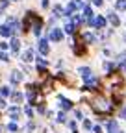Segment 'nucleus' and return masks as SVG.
<instances>
[{
    "instance_id": "f257e3e1",
    "label": "nucleus",
    "mask_w": 126,
    "mask_h": 133,
    "mask_svg": "<svg viewBox=\"0 0 126 133\" xmlns=\"http://www.w3.org/2000/svg\"><path fill=\"white\" fill-rule=\"evenodd\" d=\"M48 41L50 43H61L63 41V37H65V33H63V30L61 28H58V26H54V28H50V31H48Z\"/></svg>"
},
{
    "instance_id": "f03ea898",
    "label": "nucleus",
    "mask_w": 126,
    "mask_h": 133,
    "mask_svg": "<svg viewBox=\"0 0 126 133\" xmlns=\"http://www.w3.org/2000/svg\"><path fill=\"white\" fill-rule=\"evenodd\" d=\"M37 44H39L37 50H39V54L43 57H46V56L50 54V41H48V37H39V43Z\"/></svg>"
},
{
    "instance_id": "7ed1b4c3",
    "label": "nucleus",
    "mask_w": 126,
    "mask_h": 133,
    "mask_svg": "<svg viewBox=\"0 0 126 133\" xmlns=\"http://www.w3.org/2000/svg\"><path fill=\"white\" fill-rule=\"evenodd\" d=\"M106 24H108V21H106L104 15H97V17H93L91 22H87V26H91V28H95V30H104Z\"/></svg>"
},
{
    "instance_id": "20e7f679",
    "label": "nucleus",
    "mask_w": 126,
    "mask_h": 133,
    "mask_svg": "<svg viewBox=\"0 0 126 133\" xmlns=\"http://www.w3.org/2000/svg\"><path fill=\"white\" fill-rule=\"evenodd\" d=\"M104 17H106V21L111 24L113 28H119V26H121V19L117 17V13H115V11H109V13H106Z\"/></svg>"
},
{
    "instance_id": "39448f33",
    "label": "nucleus",
    "mask_w": 126,
    "mask_h": 133,
    "mask_svg": "<svg viewBox=\"0 0 126 133\" xmlns=\"http://www.w3.org/2000/svg\"><path fill=\"white\" fill-rule=\"evenodd\" d=\"M21 61H22V63H32V61H35V54H34V50H32V48L24 50L22 56H21Z\"/></svg>"
},
{
    "instance_id": "423d86ee",
    "label": "nucleus",
    "mask_w": 126,
    "mask_h": 133,
    "mask_svg": "<svg viewBox=\"0 0 126 133\" xmlns=\"http://www.w3.org/2000/svg\"><path fill=\"white\" fill-rule=\"evenodd\" d=\"M9 48H11V52H13L15 56L21 52V41L15 37V35H13V37H11V41H9Z\"/></svg>"
},
{
    "instance_id": "0eeeda50",
    "label": "nucleus",
    "mask_w": 126,
    "mask_h": 133,
    "mask_svg": "<svg viewBox=\"0 0 126 133\" xmlns=\"http://www.w3.org/2000/svg\"><path fill=\"white\" fill-rule=\"evenodd\" d=\"M82 39H84L85 44H95V43H97V37H95V33H91V31H84Z\"/></svg>"
},
{
    "instance_id": "6e6552de",
    "label": "nucleus",
    "mask_w": 126,
    "mask_h": 133,
    "mask_svg": "<svg viewBox=\"0 0 126 133\" xmlns=\"http://www.w3.org/2000/svg\"><path fill=\"white\" fill-rule=\"evenodd\" d=\"M65 19H67V22H65V26H63L61 30H63V33H69V35H72V33L76 31V26L71 22V19H69V17H65Z\"/></svg>"
},
{
    "instance_id": "1a4fd4ad",
    "label": "nucleus",
    "mask_w": 126,
    "mask_h": 133,
    "mask_svg": "<svg viewBox=\"0 0 126 133\" xmlns=\"http://www.w3.org/2000/svg\"><path fill=\"white\" fill-rule=\"evenodd\" d=\"M59 107L63 111H69V109H72V102L69 98H65V96H59Z\"/></svg>"
},
{
    "instance_id": "9d476101",
    "label": "nucleus",
    "mask_w": 126,
    "mask_h": 133,
    "mask_svg": "<svg viewBox=\"0 0 126 133\" xmlns=\"http://www.w3.org/2000/svg\"><path fill=\"white\" fill-rule=\"evenodd\" d=\"M8 115H9V118L15 122V120L19 118V115H21V109H19V105H13V107H9V109H8Z\"/></svg>"
},
{
    "instance_id": "9b49d317",
    "label": "nucleus",
    "mask_w": 126,
    "mask_h": 133,
    "mask_svg": "<svg viewBox=\"0 0 126 133\" xmlns=\"http://www.w3.org/2000/svg\"><path fill=\"white\" fill-rule=\"evenodd\" d=\"M22 78H24V76H22V72H21V70H13V72H11V76H9V79H11L13 85H15V83H21V81H22Z\"/></svg>"
},
{
    "instance_id": "f8f14e48",
    "label": "nucleus",
    "mask_w": 126,
    "mask_h": 133,
    "mask_svg": "<svg viewBox=\"0 0 126 133\" xmlns=\"http://www.w3.org/2000/svg\"><path fill=\"white\" fill-rule=\"evenodd\" d=\"M0 37H13V31H11V28L9 26H6V24H0Z\"/></svg>"
},
{
    "instance_id": "ddd939ff",
    "label": "nucleus",
    "mask_w": 126,
    "mask_h": 133,
    "mask_svg": "<svg viewBox=\"0 0 126 133\" xmlns=\"http://www.w3.org/2000/svg\"><path fill=\"white\" fill-rule=\"evenodd\" d=\"M52 17H54V19L63 17V6H61V4H56V6L52 8Z\"/></svg>"
},
{
    "instance_id": "4468645a",
    "label": "nucleus",
    "mask_w": 126,
    "mask_h": 133,
    "mask_svg": "<svg viewBox=\"0 0 126 133\" xmlns=\"http://www.w3.org/2000/svg\"><path fill=\"white\" fill-rule=\"evenodd\" d=\"M11 100H13V104L17 105V104H21L22 100H24V96H22V92H13L11 91Z\"/></svg>"
},
{
    "instance_id": "2eb2a0df",
    "label": "nucleus",
    "mask_w": 126,
    "mask_h": 133,
    "mask_svg": "<svg viewBox=\"0 0 126 133\" xmlns=\"http://www.w3.org/2000/svg\"><path fill=\"white\" fill-rule=\"evenodd\" d=\"M117 65L121 66V69H124V70H126V52H122V54L117 57Z\"/></svg>"
},
{
    "instance_id": "dca6fc26",
    "label": "nucleus",
    "mask_w": 126,
    "mask_h": 133,
    "mask_svg": "<svg viewBox=\"0 0 126 133\" xmlns=\"http://www.w3.org/2000/svg\"><path fill=\"white\" fill-rule=\"evenodd\" d=\"M115 11H126V0H115Z\"/></svg>"
},
{
    "instance_id": "f3484780",
    "label": "nucleus",
    "mask_w": 126,
    "mask_h": 133,
    "mask_svg": "<svg viewBox=\"0 0 126 133\" xmlns=\"http://www.w3.org/2000/svg\"><path fill=\"white\" fill-rule=\"evenodd\" d=\"M78 72H80V76H82V78H87V76H91V74H93L89 66H80V69H78Z\"/></svg>"
},
{
    "instance_id": "a211bd4d",
    "label": "nucleus",
    "mask_w": 126,
    "mask_h": 133,
    "mask_svg": "<svg viewBox=\"0 0 126 133\" xmlns=\"http://www.w3.org/2000/svg\"><path fill=\"white\" fill-rule=\"evenodd\" d=\"M72 2H74V6H76V11H78V9H84L85 6H89L87 0H72Z\"/></svg>"
},
{
    "instance_id": "6ab92c4d",
    "label": "nucleus",
    "mask_w": 126,
    "mask_h": 133,
    "mask_svg": "<svg viewBox=\"0 0 126 133\" xmlns=\"http://www.w3.org/2000/svg\"><path fill=\"white\" fill-rule=\"evenodd\" d=\"M0 96H2V98L11 96V89H9L8 85H2V87H0Z\"/></svg>"
},
{
    "instance_id": "aec40b11",
    "label": "nucleus",
    "mask_w": 126,
    "mask_h": 133,
    "mask_svg": "<svg viewBox=\"0 0 126 133\" xmlns=\"http://www.w3.org/2000/svg\"><path fill=\"white\" fill-rule=\"evenodd\" d=\"M108 131L109 133H119V128H117V122L115 120H111V122L108 124Z\"/></svg>"
},
{
    "instance_id": "412c9836",
    "label": "nucleus",
    "mask_w": 126,
    "mask_h": 133,
    "mask_svg": "<svg viewBox=\"0 0 126 133\" xmlns=\"http://www.w3.org/2000/svg\"><path fill=\"white\" fill-rule=\"evenodd\" d=\"M8 129H9L11 133H15V131H19V126H17V122H9V124H8Z\"/></svg>"
},
{
    "instance_id": "4be33fe9",
    "label": "nucleus",
    "mask_w": 126,
    "mask_h": 133,
    "mask_svg": "<svg viewBox=\"0 0 126 133\" xmlns=\"http://www.w3.org/2000/svg\"><path fill=\"white\" fill-rule=\"evenodd\" d=\"M113 69H115V65H113V63H109V61L104 63V70H106V72H111Z\"/></svg>"
},
{
    "instance_id": "5701e85b",
    "label": "nucleus",
    "mask_w": 126,
    "mask_h": 133,
    "mask_svg": "<svg viewBox=\"0 0 126 133\" xmlns=\"http://www.w3.org/2000/svg\"><path fill=\"white\" fill-rule=\"evenodd\" d=\"M24 113H26V116H30V118H32V116H34V107H32V105H26V107H24Z\"/></svg>"
},
{
    "instance_id": "b1692460",
    "label": "nucleus",
    "mask_w": 126,
    "mask_h": 133,
    "mask_svg": "<svg viewBox=\"0 0 126 133\" xmlns=\"http://www.w3.org/2000/svg\"><path fill=\"white\" fill-rule=\"evenodd\" d=\"M56 120H58V122H61V124H63V122H67L65 113H63V111H61V113H58V118H56Z\"/></svg>"
},
{
    "instance_id": "393cba45",
    "label": "nucleus",
    "mask_w": 126,
    "mask_h": 133,
    "mask_svg": "<svg viewBox=\"0 0 126 133\" xmlns=\"http://www.w3.org/2000/svg\"><path fill=\"white\" fill-rule=\"evenodd\" d=\"M84 52H85L84 46H74V54H76V56H82Z\"/></svg>"
},
{
    "instance_id": "a878e982",
    "label": "nucleus",
    "mask_w": 126,
    "mask_h": 133,
    "mask_svg": "<svg viewBox=\"0 0 126 133\" xmlns=\"http://www.w3.org/2000/svg\"><path fill=\"white\" fill-rule=\"evenodd\" d=\"M0 61H4V63H8V61H9V56H8L6 52H2V50H0Z\"/></svg>"
},
{
    "instance_id": "bb28decb",
    "label": "nucleus",
    "mask_w": 126,
    "mask_h": 133,
    "mask_svg": "<svg viewBox=\"0 0 126 133\" xmlns=\"http://www.w3.org/2000/svg\"><path fill=\"white\" fill-rule=\"evenodd\" d=\"M8 48H9V43L8 41H0V50H2V52H6Z\"/></svg>"
},
{
    "instance_id": "cd10ccee",
    "label": "nucleus",
    "mask_w": 126,
    "mask_h": 133,
    "mask_svg": "<svg viewBox=\"0 0 126 133\" xmlns=\"http://www.w3.org/2000/svg\"><path fill=\"white\" fill-rule=\"evenodd\" d=\"M93 6H97V8H102V6H104V0H93Z\"/></svg>"
},
{
    "instance_id": "c85d7f7f",
    "label": "nucleus",
    "mask_w": 126,
    "mask_h": 133,
    "mask_svg": "<svg viewBox=\"0 0 126 133\" xmlns=\"http://www.w3.org/2000/svg\"><path fill=\"white\" fill-rule=\"evenodd\" d=\"M69 128L72 129V131H78V126H76V122L72 120V122H69Z\"/></svg>"
},
{
    "instance_id": "c756f323",
    "label": "nucleus",
    "mask_w": 126,
    "mask_h": 133,
    "mask_svg": "<svg viewBox=\"0 0 126 133\" xmlns=\"http://www.w3.org/2000/svg\"><path fill=\"white\" fill-rule=\"evenodd\" d=\"M50 6V0H41V8H48Z\"/></svg>"
},
{
    "instance_id": "7c9ffc66",
    "label": "nucleus",
    "mask_w": 126,
    "mask_h": 133,
    "mask_svg": "<svg viewBox=\"0 0 126 133\" xmlns=\"http://www.w3.org/2000/svg\"><path fill=\"white\" fill-rule=\"evenodd\" d=\"M91 126H93L91 120H84V128H85V129H91Z\"/></svg>"
},
{
    "instance_id": "2f4dec72",
    "label": "nucleus",
    "mask_w": 126,
    "mask_h": 133,
    "mask_svg": "<svg viewBox=\"0 0 126 133\" xmlns=\"http://www.w3.org/2000/svg\"><path fill=\"white\" fill-rule=\"evenodd\" d=\"M121 116H122V118H124V120H126V107H124V109H122V111H121Z\"/></svg>"
},
{
    "instance_id": "473e14b6",
    "label": "nucleus",
    "mask_w": 126,
    "mask_h": 133,
    "mask_svg": "<svg viewBox=\"0 0 126 133\" xmlns=\"http://www.w3.org/2000/svg\"><path fill=\"white\" fill-rule=\"evenodd\" d=\"M95 133H102V128H98V126H95Z\"/></svg>"
},
{
    "instance_id": "72a5a7b5",
    "label": "nucleus",
    "mask_w": 126,
    "mask_h": 133,
    "mask_svg": "<svg viewBox=\"0 0 126 133\" xmlns=\"http://www.w3.org/2000/svg\"><path fill=\"white\" fill-rule=\"evenodd\" d=\"M9 2H21V0H9Z\"/></svg>"
}]
</instances>
